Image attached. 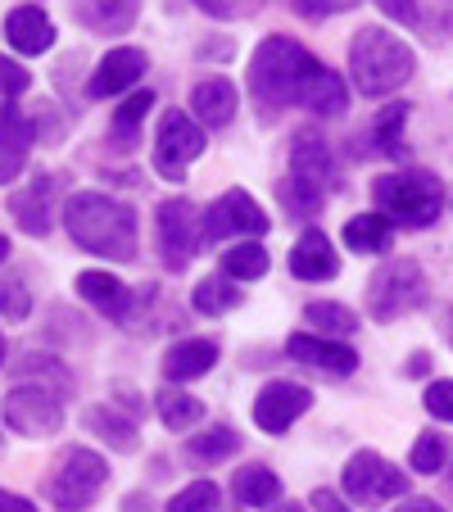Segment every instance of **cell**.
<instances>
[{"label":"cell","instance_id":"cell-1","mask_svg":"<svg viewBox=\"0 0 453 512\" xmlns=\"http://www.w3.org/2000/svg\"><path fill=\"white\" fill-rule=\"evenodd\" d=\"M250 91L263 109H313L322 118H336L349 109V91L340 82V73H331L318 55L299 46V41L281 37H263V46L250 59Z\"/></svg>","mask_w":453,"mask_h":512},{"label":"cell","instance_id":"cell-2","mask_svg":"<svg viewBox=\"0 0 453 512\" xmlns=\"http://www.w3.org/2000/svg\"><path fill=\"white\" fill-rule=\"evenodd\" d=\"M64 227L73 245L114 263L136 259V209L105 191H78L64 204Z\"/></svg>","mask_w":453,"mask_h":512},{"label":"cell","instance_id":"cell-3","mask_svg":"<svg viewBox=\"0 0 453 512\" xmlns=\"http://www.w3.org/2000/svg\"><path fill=\"white\" fill-rule=\"evenodd\" d=\"M349 73H354L358 96L381 100L413 78L417 55H413V46H404V41L395 37V32L358 28L354 41H349Z\"/></svg>","mask_w":453,"mask_h":512},{"label":"cell","instance_id":"cell-4","mask_svg":"<svg viewBox=\"0 0 453 512\" xmlns=\"http://www.w3.org/2000/svg\"><path fill=\"white\" fill-rule=\"evenodd\" d=\"M336 186V159L318 132H299L290 145V173L281 182V204L290 218H318Z\"/></svg>","mask_w":453,"mask_h":512},{"label":"cell","instance_id":"cell-5","mask_svg":"<svg viewBox=\"0 0 453 512\" xmlns=\"http://www.w3.org/2000/svg\"><path fill=\"white\" fill-rule=\"evenodd\" d=\"M372 195H376V209L386 213L390 223L413 227V232L431 227L435 218H440V209H444V186H440V177L426 173V168H408V173L376 177Z\"/></svg>","mask_w":453,"mask_h":512},{"label":"cell","instance_id":"cell-6","mask_svg":"<svg viewBox=\"0 0 453 512\" xmlns=\"http://www.w3.org/2000/svg\"><path fill=\"white\" fill-rule=\"evenodd\" d=\"M426 304V277L413 259H386L367 277V313L376 322H395Z\"/></svg>","mask_w":453,"mask_h":512},{"label":"cell","instance_id":"cell-7","mask_svg":"<svg viewBox=\"0 0 453 512\" xmlns=\"http://www.w3.org/2000/svg\"><path fill=\"white\" fill-rule=\"evenodd\" d=\"M105 481H109V463H105V458H100L96 449L73 445V449H64V454L55 458V472H50L46 494H50V503H55V508L78 512V508H87L100 490H105Z\"/></svg>","mask_w":453,"mask_h":512},{"label":"cell","instance_id":"cell-8","mask_svg":"<svg viewBox=\"0 0 453 512\" xmlns=\"http://www.w3.org/2000/svg\"><path fill=\"white\" fill-rule=\"evenodd\" d=\"M5 426L28 440H50L64 426V395L41 381H14L5 395Z\"/></svg>","mask_w":453,"mask_h":512},{"label":"cell","instance_id":"cell-9","mask_svg":"<svg viewBox=\"0 0 453 512\" xmlns=\"http://www.w3.org/2000/svg\"><path fill=\"white\" fill-rule=\"evenodd\" d=\"M340 490H345V499H354L358 508H381V503H390V499H404L408 476L399 472L395 463H386L376 449H358L345 463V472H340Z\"/></svg>","mask_w":453,"mask_h":512},{"label":"cell","instance_id":"cell-10","mask_svg":"<svg viewBox=\"0 0 453 512\" xmlns=\"http://www.w3.org/2000/svg\"><path fill=\"white\" fill-rule=\"evenodd\" d=\"M204 155V132L186 109H168L155 136V168L168 182H186V164Z\"/></svg>","mask_w":453,"mask_h":512},{"label":"cell","instance_id":"cell-11","mask_svg":"<svg viewBox=\"0 0 453 512\" xmlns=\"http://www.w3.org/2000/svg\"><path fill=\"white\" fill-rule=\"evenodd\" d=\"M155 227H159V254H164V263L173 272H182L204 241V223H200V213H195V204L182 200V195L164 200L155 213Z\"/></svg>","mask_w":453,"mask_h":512},{"label":"cell","instance_id":"cell-12","mask_svg":"<svg viewBox=\"0 0 453 512\" xmlns=\"http://www.w3.org/2000/svg\"><path fill=\"white\" fill-rule=\"evenodd\" d=\"M268 227H272V218L245 191H222L209 204V213H204V241L209 245L227 241V236H263Z\"/></svg>","mask_w":453,"mask_h":512},{"label":"cell","instance_id":"cell-13","mask_svg":"<svg viewBox=\"0 0 453 512\" xmlns=\"http://www.w3.org/2000/svg\"><path fill=\"white\" fill-rule=\"evenodd\" d=\"M313 408V390L295 386V381H268V386L254 395V426L268 435L290 431L295 417H304Z\"/></svg>","mask_w":453,"mask_h":512},{"label":"cell","instance_id":"cell-14","mask_svg":"<svg viewBox=\"0 0 453 512\" xmlns=\"http://www.w3.org/2000/svg\"><path fill=\"white\" fill-rule=\"evenodd\" d=\"M37 145V118H28L14 100H0V186L19 182Z\"/></svg>","mask_w":453,"mask_h":512},{"label":"cell","instance_id":"cell-15","mask_svg":"<svg viewBox=\"0 0 453 512\" xmlns=\"http://www.w3.org/2000/svg\"><path fill=\"white\" fill-rule=\"evenodd\" d=\"M141 73H145V50H136V46H114V50H109V55L96 64V73H91L87 96H91V100H109V96H118V91L136 87V82H141Z\"/></svg>","mask_w":453,"mask_h":512},{"label":"cell","instance_id":"cell-16","mask_svg":"<svg viewBox=\"0 0 453 512\" xmlns=\"http://www.w3.org/2000/svg\"><path fill=\"white\" fill-rule=\"evenodd\" d=\"M68 10L96 37H123L141 19V0H68Z\"/></svg>","mask_w":453,"mask_h":512},{"label":"cell","instance_id":"cell-17","mask_svg":"<svg viewBox=\"0 0 453 512\" xmlns=\"http://www.w3.org/2000/svg\"><path fill=\"white\" fill-rule=\"evenodd\" d=\"M286 354L295 358V363H304V368L327 372V377H349V372L358 368V354H354L349 345H340V340L309 336V331L290 336V340H286Z\"/></svg>","mask_w":453,"mask_h":512},{"label":"cell","instance_id":"cell-18","mask_svg":"<svg viewBox=\"0 0 453 512\" xmlns=\"http://www.w3.org/2000/svg\"><path fill=\"white\" fill-rule=\"evenodd\" d=\"M290 272H295L299 281L340 277V254H336V245H331V236L318 232V227H309V232L290 245Z\"/></svg>","mask_w":453,"mask_h":512},{"label":"cell","instance_id":"cell-19","mask_svg":"<svg viewBox=\"0 0 453 512\" xmlns=\"http://www.w3.org/2000/svg\"><path fill=\"white\" fill-rule=\"evenodd\" d=\"M78 295L87 304H96L105 318H114V322H132V309H136V290L132 286H123L118 277H109V272H100V268H87V272H78Z\"/></svg>","mask_w":453,"mask_h":512},{"label":"cell","instance_id":"cell-20","mask_svg":"<svg viewBox=\"0 0 453 512\" xmlns=\"http://www.w3.org/2000/svg\"><path fill=\"white\" fill-rule=\"evenodd\" d=\"M10 213H14V223H19V232L46 236L50 218H55V182H50V177H37L32 186L14 191L10 195Z\"/></svg>","mask_w":453,"mask_h":512},{"label":"cell","instance_id":"cell-21","mask_svg":"<svg viewBox=\"0 0 453 512\" xmlns=\"http://www.w3.org/2000/svg\"><path fill=\"white\" fill-rule=\"evenodd\" d=\"M5 37H10V46L19 55H46L55 46V23L37 5H19V10L5 14Z\"/></svg>","mask_w":453,"mask_h":512},{"label":"cell","instance_id":"cell-22","mask_svg":"<svg viewBox=\"0 0 453 512\" xmlns=\"http://www.w3.org/2000/svg\"><path fill=\"white\" fill-rule=\"evenodd\" d=\"M191 118L204 127H227L236 118V87L227 78H209L191 91Z\"/></svg>","mask_w":453,"mask_h":512},{"label":"cell","instance_id":"cell-23","mask_svg":"<svg viewBox=\"0 0 453 512\" xmlns=\"http://www.w3.org/2000/svg\"><path fill=\"white\" fill-rule=\"evenodd\" d=\"M218 363V340H204V336H191V340H177L173 349L164 354V377L168 381H195Z\"/></svg>","mask_w":453,"mask_h":512},{"label":"cell","instance_id":"cell-24","mask_svg":"<svg viewBox=\"0 0 453 512\" xmlns=\"http://www.w3.org/2000/svg\"><path fill=\"white\" fill-rule=\"evenodd\" d=\"M82 426H87V431H96L109 449H118V454H136V445H141V440H136V422L118 413L114 404L87 408V413H82Z\"/></svg>","mask_w":453,"mask_h":512},{"label":"cell","instance_id":"cell-25","mask_svg":"<svg viewBox=\"0 0 453 512\" xmlns=\"http://www.w3.org/2000/svg\"><path fill=\"white\" fill-rule=\"evenodd\" d=\"M390 241H395V223L386 213H358L345 223V245L354 254H390Z\"/></svg>","mask_w":453,"mask_h":512},{"label":"cell","instance_id":"cell-26","mask_svg":"<svg viewBox=\"0 0 453 512\" xmlns=\"http://www.w3.org/2000/svg\"><path fill=\"white\" fill-rule=\"evenodd\" d=\"M155 109V91L145 87V91H132V96L123 100V105L114 109V123H109V136H114L118 150H132L136 145V132H141L145 114Z\"/></svg>","mask_w":453,"mask_h":512},{"label":"cell","instance_id":"cell-27","mask_svg":"<svg viewBox=\"0 0 453 512\" xmlns=\"http://www.w3.org/2000/svg\"><path fill=\"white\" fill-rule=\"evenodd\" d=\"M232 494L245 503V508H268V503H277L281 481H277V472H272V467L250 463V467H241V472H236Z\"/></svg>","mask_w":453,"mask_h":512},{"label":"cell","instance_id":"cell-28","mask_svg":"<svg viewBox=\"0 0 453 512\" xmlns=\"http://www.w3.org/2000/svg\"><path fill=\"white\" fill-rule=\"evenodd\" d=\"M241 290H236V281L222 272V277H204L200 286H195V295H191V304H195V313H204V318H218V313H232V309H241Z\"/></svg>","mask_w":453,"mask_h":512},{"label":"cell","instance_id":"cell-29","mask_svg":"<svg viewBox=\"0 0 453 512\" xmlns=\"http://www.w3.org/2000/svg\"><path fill=\"white\" fill-rule=\"evenodd\" d=\"M186 454H191L195 463L213 467V463H222V458L241 454V435H236L232 426H209L204 435H191V440H186Z\"/></svg>","mask_w":453,"mask_h":512},{"label":"cell","instance_id":"cell-30","mask_svg":"<svg viewBox=\"0 0 453 512\" xmlns=\"http://www.w3.org/2000/svg\"><path fill=\"white\" fill-rule=\"evenodd\" d=\"M155 408H159V417H164V426L168 431H191L195 422L204 417V404L195 395H186V390H159L155 395Z\"/></svg>","mask_w":453,"mask_h":512},{"label":"cell","instance_id":"cell-31","mask_svg":"<svg viewBox=\"0 0 453 512\" xmlns=\"http://www.w3.org/2000/svg\"><path fill=\"white\" fill-rule=\"evenodd\" d=\"M268 250H263L259 241H245V245H236V250H227L222 254V272L232 281H259L263 272H268Z\"/></svg>","mask_w":453,"mask_h":512},{"label":"cell","instance_id":"cell-32","mask_svg":"<svg viewBox=\"0 0 453 512\" xmlns=\"http://www.w3.org/2000/svg\"><path fill=\"white\" fill-rule=\"evenodd\" d=\"M404 123H408V105H404V100L376 114V123H372V145H376V155L399 159V150H404V145H399V136H404Z\"/></svg>","mask_w":453,"mask_h":512},{"label":"cell","instance_id":"cell-33","mask_svg":"<svg viewBox=\"0 0 453 512\" xmlns=\"http://www.w3.org/2000/svg\"><path fill=\"white\" fill-rule=\"evenodd\" d=\"M304 322L318 331H327V336H349V331H358V318L354 309H345V304H331V300H318L304 309Z\"/></svg>","mask_w":453,"mask_h":512},{"label":"cell","instance_id":"cell-34","mask_svg":"<svg viewBox=\"0 0 453 512\" xmlns=\"http://www.w3.org/2000/svg\"><path fill=\"white\" fill-rule=\"evenodd\" d=\"M218 503H222L218 485H213V481H195V485H186V490L173 494L168 512H218Z\"/></svg>","mask_w":453,"mask_h":512},{"label":"cell","instance_id":"cell-35","mask_svg":"<svg viewBox=\"0 0 453 512\" xmlns=\"http://www.w3.org/2000/svg\"><path fill=\"white\" fill-rule=\"evenodd\" d=\"M191 5L218 23H241V19H254V14L263 10V0H191Z\"/></svg>","mask_w":453,"mask_h":512},{"label":"cell","instance_id":"cell-36","mask_svg":"<svg viewBox=\"0 0 453 512\" xmlns=\"http://www.w3.org/2000/svg\"><path fill=\"white\" fill-rule=\"evenodd\" d=\"M413 472H422V476H435V472H444V440L435 431H426V435H417V445H413Z\"/></svg>","mask_w":453,"mask_h":512},{"label":"cell","instance_id":"cell-37","mask_svg":"<svg viewBox=\"0 0 453 512\" xmlns=\"http://www.w3.org/2000/svg\"><path fill=\"white\" fill-rule=\"evenodd\" d=\"M358 0H290V10L299 14V19H309V23H322V19H336V14L354 10Z\"/></svg>","mask_w":453,"mask_h":512},{"label":"cell","instance_id":"cell-38","mask_svg":"<svg viewBox=\"0 0 453 512\" xmlns=\"http://www.w3.org/2000/svg\"><path fill=\"white\" fill-rule=\"evenodd\" d=\"M32 87V73L19 64V59H5L0 55V100H14Z\"/></svg>","mask_w":453,"mask_h":512},{"label":"cell","instance_id":"cell-39","mask_svg":"<svg viewBox=\"0 0 453 512\" xmlns=\"http://www.w3.org/2000/svg\"><path fill=\"white\" fill-rule=\"evenodd\" d=\"M422 404L435 422H453V381H431L426 395H422Z\"/></svg>","mask_w":453,"mask_h":512},{"label":"cell","instance_id":"cell-40","mask_svg":"<svg viewBox=\"0 0 453 512\" xmlns=\"http://www.w3.org/2000/svg\"><path fill=\"white\" fill-rule=\"evenodd\" d=\"M28 290H23V281L19 277H10V281H0V313L5 318H28Z\"/></svg>","mask_w":453,"mask_h":512},{"label":"cell","instance_id":"cell-41","mask_svg":"<svg viewBox=\"0 0 453 512\" xmlns=\"http://www.w3.org/2000/svg\"><path fill=\"white\" fill-rule=\"evenodd\" d=\"M376 5H381L390 19L404 23V28H417V23H422V10H417V0H376Z\"/></svg>","mask_w":453,"mask_h":512},{"label":"cell","instance_id":"cell-42","mask_svg":"<svg viewBox=\"0 0 453 512\" xmlns=\"http://www.w3.org/2000/svg\"><path fill=\"white\" fill-rule=\"evenodd\" d=\"M109 395H118V404H123L127 413H141V399H136V390L127 386V381H114V386H109Z\"/></svg>","mask_w":453,"mask_h":512},{"label":"cell","instance_id":"cell-43","mask_svg":"<svg viewBox=\"0 0 453 512\" xmlns=\"http://www.w3.org/2000/svg\"><path fill=\"white\" fill-rule=\"evenodd\" d=\"M0 512H37V503H32V499H23V494L0 490Z\"/></svg>","mask_w":453,"mask_h":512},{"label":"cell","instance_id":"cell-44","mask_svg":"<svg viewBox=\"0 0 453 512\" xmlns=\"http://www.w3.org/2000/svg\"><path fill=\"white\" fill-rule=\"evenodd\" d=\"M313 508L318 512H349L345 503H340V494H331V490H313Z\"/></svg>","mask_w":453,"mask_h":512},{"label":"cell","instance_id":"cell-45","mask_svg":"<svg viewBox=\"0 0 453 512\" xmlns=\"http://www.w3.org/2000/svg\"><path fill=\"white\" fill-rule=\"evenodd\" d=\"M395 512H444V508L435 499H408L404 508H395Z\"/></svg>","mask_w":453,"mask_h":512},{"label":"cell","instance_id":"cell-46","mask_svg":"<svg viewBox=\"0 0 453 512\" xmlns=\"http://www.w3.org/2000/svg\"><path fill=\"white\" fill-rule=\"evenodd\" d=\"M426 363H431V358H426V354H413V363H408V372H413V377H426Z\"/></svg>","mask_w":453,"mask_h":512},{"label":"cell","instance_id":"cell-47","mask_svg":"<svg viewBox=\"0 0 453 512\" xmlns=\"http://www.w3.org/2000/svg\"><path fill=\"white\" fill-rule=\"evenodd\" d=\"M440 10H444V23H449V32H453V0H440Z\"/></svg>","mask_w":453,"mask_h":512},{"label":"cell","instance_id":"cell-48","mask_svg":"<svg viewBox=\"0 0 453 512\" xmlns=\"http://www.w3.org/2000/svg\"><path fill=\"white\" fill-rule=\"evenodd\" d=\"M5 254H10V236H0V263H5Z\"/></svg>","mask_w":453,"mask_h":512},{"label":"cell","instance_id":"cell-49","mask_svg":"<svg viewBox=\"0 0 453 512\" xmlns=\"http://www.w3.org/2000/svg\"><path fill=\"white\" fill-rule=\"evenodd\" d=\"M272 512H304L299 503H281V508H272Z\"/></svg>","mask_w":453,"mask_h":512},{"label":"cell","instance_id":"cell-50","mask_svg":"<svg viewBox=\"0 0 453 512\" xmlns=\"http://www.w3.org/2000/svg\"><path fill=\"white\" fill-rule=\"evenodd\" d=\"M0 363H5V336H0Z\"/></svg>","mask_w":453,"mask_h":512},{"label":"cell","instance_id":"cell-51","mask_svg":"<svg viewBox=\"0 0 453 512\" xmlns=\"http://www.w3.org/2000/svg\"><path fill=\"white\" fill-rule=\"evenodd\" d=\"M449 490H453V472H449Z\"/></svg>","mask_w":453,"mask_h":512},{"label":"cell","instance_id":"cell-52","mask_svg":"<svg viewBox=\"0 0 453 512\" xmlns=\"http://www.w3.org/2000/svg\"><path fill=\"white\" fill-rule=\"evenodd\" d=\"M0 440H5V435H0Z\"/></svg>","mask_w":453,"mask_h":512}]
</instances>
